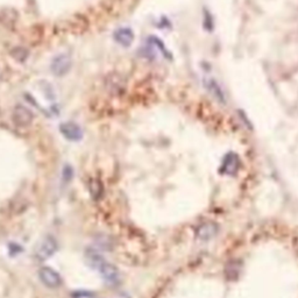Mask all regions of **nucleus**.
I'll list each match as a JSON object with an SVG mask.
<instances>
[{
    "label": "nucleus",
    "instance_id": "1",
    "mask_svg": "<svg viewBox=\"0 0 298 298\" xmlns=\"http://www.w3.org/2000/svg\"><path fill=\"white\" fill-rule=\"evenodd\" d=\"M57 250H59V244H57L56 239L51 235H46L36 245L35 251H34V256H35L37 261H46V260L50 259L56 253Z\"/></svg>",
    "mask_w": 298,
    "mask_h": 298
},
{
    "label": "nucleus",
    "instance_id": "2",
    "mask_svg": "<svg viewBox=\"0 0 298 298\" xmlns=\"http://www.w3.org/2000/svg\"><path fill=\"white\" fill-rule=\"evenodd\" d=\"M72 66L71 57L68 54H60L55 56L51 61L50 69L51 72L57 77L65 76L69 71H70Z\"/></svg>",
    "mask_w": 298,
    "mask_h": 298
},
{
    "label": "nucleus",
    "instance_id": "3",
    "mask_svg": "<svg viewBox=\"0 0 298 298\" xmlns=\"http://www.w3.org/2000/svg\"><path fill=\"white\" fill-rule=\"evenodd\" d=\"M13 123L19 127H28L33 123L34 113L26 106L18 104L12 112Z\"/></svg>",
    "mask_w": 298,
    "mask_h": 298
},
{
    "label": "nucleus",
    "instance_id": "4",
    "mask_svg": "<svg viewBox=\"0 0 298 298\" xmlns=\"http://www.w3.org/2000/svg\"><path fill=\"white\" fill-rule=\"evenodd\" d=\"M40 281L49 289H57L62 284V279L56 270L50 267H42L39 270Z\"/></svg>",
    "mask_w": 298,
    "mask_h": 298
},
{
    "label": "nucleus",
    "instance_id": "5",
    "mask_svg": "<svg viewBox=\"0 0 298 298\" xmlns=\"http://www.w3.org/2000/svg\"><path fill=\"white\" fill-rule=\"evenodd\" d=\"M60 132L66 140L72 141V142H77L83 139L82 128L74 121H66V123L61 124Z\"/></svg>",
    "mask_w": 298,
    "mask_h": 298
},
{
    "label": "nucleus",
    "instance_id": "6",
    "mask_svg": "<svg viewBox=\"0 0 298 298\" xmlns=\"http://www.w3.org/2000/svg\"><path fill=\"white\" fill-rule=\"evenodd\" d=\"M97 271H99L100 276L109 284H117L119 282V271H118V269L113 265H111L106 260L100 265Z\"/></svg>",
    "mask_w": 298,
    "mask_h": 298
},
{
    "label": "nucleus",
    "instance_id": "7",
    "mask_svg": "<svg viewBox=\"0 0 298 298\" xmlns=\"http://www.w3.org/2000/svg\"><path fill=\"white\" fill-rule=\"evenodd\" d=\"M113 39L121 47H131L132 43L134 42V33H133L131 28L123 27L114 31Z\"/></svg>",
    "mask_w": 298,
    "mask_h": 298
},
{
    "label": "nucleus",
    "instance_id": "8",
    "mask_svg": "<svg viewBox=\"0 0 298 298\" xmlns=\"http://www.w3.org/2000/svg\"><path fill=\"white\" fill-rule=\"evenodd\" d=\"M106 84H108L109 91L113 94H119L124 92V89H125V82L118 74L111 75V77H109L106 80Z\"/></svg>",
    "mask_w": 298,
    "mask_h": 298
},
{
    "label": "nucleus",
    "instance_id": "9",
    "mask_svg": "<svg viewBox=\"0 0 298 298\" xmlns=\"http://www.w3.org/2000/svg\"><path fill=\"white\" fill-rule=\"evenodd\" d=\"M206 89L209 90L210 94H212L219 103L221 104L226 103L224 91H222L220 85L216 82V79H212V78H211V79H206Z\"/></svg>",
    "mask_w": 298,
    "mask_h": 298
},
{
    "label": "nucleus",
    "instance_id": "10",
    "mask_svg": "<svg viewBox=\"0 0 298 298\" xmlns=\"http://www.w3.org/2000/svg\"><path fill=\"white\" fill-rule=\"evenodd\" d=\"M89 192L94 201H99L104 195V187L102 182L97 178L90 179L89 182Z\"/></svg>",
    "mask_w": 298,
    "mask_h": 298
},
{
    "label": "nucleus",
    "instance_id": "11",
    "mask_svg": "<svg viewBox=\"0 0 298 298\" xmlns=\"http://www.w3.org/2000/svg\"><path fill=\"white\" fill-rule=\"evenodd\" d=\"M222 166H224L225 173H233V172H235L236 168H238L239 166V161H238V157H236V155L228 154L226 157H225V161H224V163H222Z\"/></svg>",
    "mask_w": 298,
    "mask_h": 298
},
{
    "label": "nucleus",
    "instance_id": "12",
    "mask_svg": "<svg viewBox=\"0 0 298 298\" xmlns=\"http://www.w3.org/2000/svg\"><path fill=\"white\" fill-rule=\"evenodd\" d=\"M28 55H30V53H28L27 49L24 47H16L12 50V56L20 63L25 62V61L27 60Z\"/></svg>",
    "mask_w": 298,
    "mask_h": 298
},
{
    "label": "nucleus",
    "instance_id": "13",
    "mask_svg": "<svg viewBox=\"0 0 298 298\" xmlns=\"http://www.w3.org/2000/svg\"><path fill=\"white\" fill-rule=\"evenodd\" d=\"M72 298H94V295L90 291H84V290H78L72 295Z\"/></svg>",
    "mask_w": 298,
    "mask_h": 298
},
{
    "label": "nucleus",
    "instance_id": "14",
    "mask_svg": "<svg viewBox=\"0 0 298 298\" xmlns=\"http://www.w3.org/2000/svg\"><path fill=\"white\" fill-rule=\"evenodd\" d=\"M0 79H1V71H0Z\"/></svg>",
    "mask_w": 298,
    "mask_h": 298
}]
</instances>
